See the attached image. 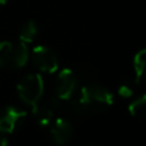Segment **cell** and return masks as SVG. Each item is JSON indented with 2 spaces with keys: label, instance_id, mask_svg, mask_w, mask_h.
I'll return each instance as SVG.
<instances>
[{
  "label": "cell",
  "instance_id": "1",
  "mask_svg": "<svg viewBox=\"0 0 146 146\" xmlns=\"http://www.w3.org/2000/svg\"><path fill=\"white\" fill-rule=\"evenodd\" d=\"M67 101V111L76 115H92L105 113L114 103L113 94L95 82L86 83Z\"/></svg>",
  "mask_w": 146,
  "mask_h": 146
},
{
  "label": "cell",
  "instance_id": "2",
  "mask_svg": "<svg viewBox=\"0 0 146 146\" xmlns=\"http://www.w3.org/2000/svg\"><path fill=\"white\" fill-rule=\"evenodd\" d=\"M28 62L27 44L1 41L0 42V67L4 69H19Z\"/></svg>",
  "mask_w": 146,
  "mask_h": 146
},
{
  "label": "cell",
  "instance_id": "3",
  "mask_svg": "<svg viewBox=\"0 0 146 146\" xmlns=\"http://www.w3.org/2000/svg\"><path fill=\"white\" fill-rule=\"evenodd\" d=\"M44 90V80L38 73L25 76L17 85V92L21 100L32 108L42 99Z\"/></svg>",
  "mask_w": 146,
  "mask_h": 146
},
{
  "label": "cell",
  "instance_id": "4",
  "mask_svg": "<svg viewBox=\"0 0 146 146\" xmlns=\"http://www.w3.org/2000/svg\"><path fill=\"white\" fill-rule=\"evenodd\" d=\"M78 80L76 77V73L69 68L62 69L59 72L58 77L54 85V96L60 101H66L71 99L76 92Z\"/></svg>",
  "mask_w": 146,
  "mask_h": 146
},
{
  "label": "cell",
  "instance_id": "5",
  "mask_svg": "<svg viewBox=\"0 0 146 146\" xmlns=\"http://www.w3.org/2000/svg\"><path fill=\"white\" fill-rule=\"evenodd\" d=\"M32 62L35 64V67L38 71L44 72V73H55L58 71V58L56 54L54 53V50H51L50 48L44 45H38L35 46L32 50Z\"/></svg>",
  "mask_w": 146,
  "mask_h": 146
},
{
  "label": "cell",
  "instance_id": "6",
  "mask_svg": "<svg viewBox=\"0 0 146 146\" xmlns=\"http://www.w3.org/2000/svg\"><path fill=\"white\" fill-rule=\"evenodd\" d=\"M26 117H27L26 111L15 106L4 108L0 111V133H13L15 129L22 126Z\"/></svg>",
  "mask_w": 146,
  "mask_h": 146
},
{
  "label": "cell",
  "instance_id": "7",
  "mask_svg": "<svg viewBox=\"0 0 146 146\" xmlns=\"http://www.w3.org/2000/svg\"><path fill=\"white\" fill-rule=\"evenodd\" d=\"M59 105H60V100H58L55 96L49 98L46 101H41V100L38 101L32 108L37 123L42 127L49 126L51 123V121H53L54 113H55V110L58 109Z\"/></svg>",
  "mask_w": 146,
  "mask_h": 146
},
{
  "label": "cell",
  "instance_id": "8",
  "mask_svg": "<svg viewBox=\"0 0 146 146\" xmlns=\"http://www.w3.org/2000/svg\"><path fill=\"white\" fill-rule=\"evenodd\" d=\"M73 126L66 118H56L50 128V135L56 145H67L73 139Z\"/></svg>",
  "mask_w": 146,
  "mask_h": 146
},
{
  "label": "cell",
  "instance_id": "9",
  "mask_svg": "<svg viewBox=\"0 0 146 146\" xmlns=\"http://www.w3.org/2000/svg\"><path fill=\"white\" fill-rule=\"evenodd\" d=\"M133 71L136 82L146 81V49L137 51L133 56Z\"/></svg>",
  "mask_w": 146,
  "mask_h": 146
},
{
  "label": "cell",
  "instance_id": "10",
  "mask_svg": "<svg viewBox=\"0 0 146 146\" xmlns=\"http://www.w3.org/2000/svg\"><path fill=\"white\" fill-rule=\"evenodd\" d=\"M38 33V27L35 21H27L22 25L19 30V41L25 44H31Z\"/></svg>",
  "mask_w": 146,
  "mask_h": 146
},
{
  "label": "cell",
  "instance_id": "11",
  "mask_svg": "<svg viewBox=\"0 0 146 146\" xmlns=\"http://www.w3.org/2000/svg\"><path fill=\"white\" fill-rule=\"evenodd\" d=\"M128 110L131 115L139 119H145L146 118V95L140 96L139 99L133 100L128 105Z\"/></svg>",
  "mask_w": 146,
  "mask_h": 146
},
{
  "label": "cell",
  "instance_id": "12",
  "mask_svg": "<svg viewBox=\"0 0 146 146\" xmlns=\"http://www.w3.org/2000/svg\"><path fill=\"white\" fill-rule=\"evenodd\" d=\"M136 81H124L123 83H121V86L118 87V94L121 98L123 99H128L133 95L135 92V85H136Z\"/></svg>",
  "mask_w": 146,
  "mask_h": 146
},
{
  "label": "cell",
  "instance_id": "13",
  "mask_svg": "<svg viewBox=\"0 0 146 146\" xmlns=\"http://www.w3.org/2000/svg\"><path fill=\"white\" fill-rule=\"evenodd\" d=\"M8 139L4 133H0V146H8Z\"/></svg>",
  "mask_w": 146,
  "mask_h": 146
},
{
  "label": "cell",
  "instance_id": "14",
  "mask_svg": "<svg viewBox=\"0 0 146 146\" xmlns=\"http://www.w3.org/2000/svg\"><path fill=\"white\" fill-rule=\"evenodd\" d=\"M8 3V0H0V7H1V5H5Z\"/></svg>",
  "mask_w": 146,
  "mask_h": 146
}]
</instances>
